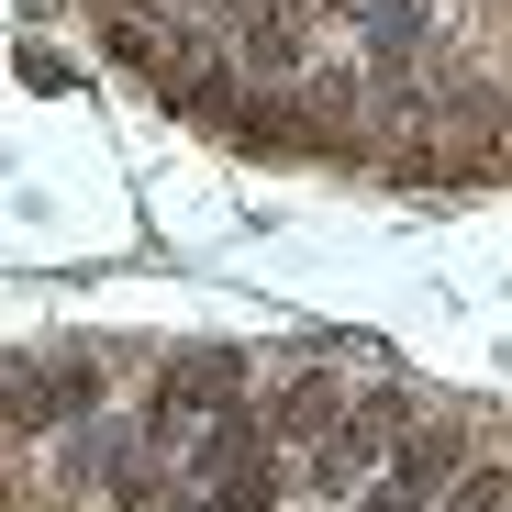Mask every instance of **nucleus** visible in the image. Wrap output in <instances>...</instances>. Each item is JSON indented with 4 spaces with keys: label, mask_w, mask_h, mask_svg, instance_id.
Wrapping results in <instances>:
<instances>
[{
    "label": "nucleus",
    "mask_w": 512,
    "mask_h": 512,
    "mask_svg": "<svg viewBox=\"0 0 512 512\" xmlns=\"http://www.w3.org/2000/svg\"><path fill=\"white\" fill-rule=\"evenodd\" d=\"M501 78H512V56H501Z\"/></svg>",
    "instance_id": "obj_4"
},
{
    "label": "nucleus",
    "mask_w": 512,
    "mask_h": 512,
    "mask_svg": "<svg viewBox=\"0 0 512 512\" xmlns=\"http://www.w3.org/2000/svg\"><path fill=\"white\" fill-rule=\"evenodd\" d=\"M446 512H512V479H457Z\"/></svg>",
    "instance_id": "obj_2"
},
{
    "label": "nucleus",
    "mask_w": 512,
    "mask_h": 512,
    "mask_svg": "<svg viewBox=\"0 0 512 512\" xmlns=\"http://www.w3.org/2000/svg\"><path fill=\"white\" fill-rule=\"evenodd\" d=\"M334 423V379H312V390H290V435H323Z\"/></svg>",
    "instance_id": "obj_1"
},
{
    "label": "nucleus",
    "mask_w": 512,
    "mask_h": 512,
    "mask_svg": "<svg viewBox=\"0 0 512 512\" xmlns=\"http://www.w3.org/2000/svg\"><path fill=\"white\" fill-rule=\"evenodd\" d=\"M112 56H123V67H156V34H145V23H112ZM156 78H167V67H156Z\"/></svg>",
    "instance_id": "obj_3"
}]
</instances>
